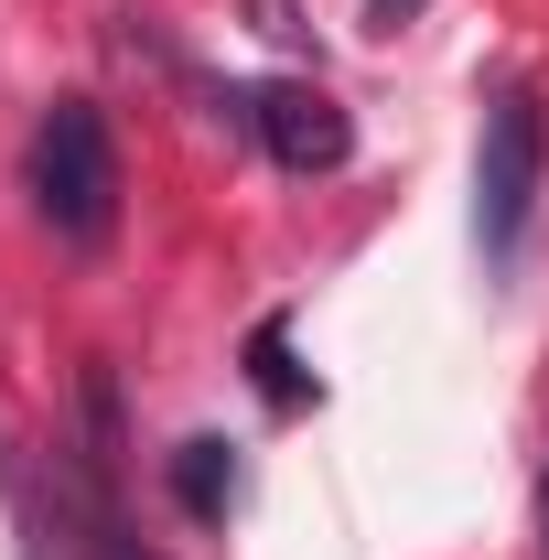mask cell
I'll return each mask as SVG.
<instances>
[{
	"label": "cell",
	"instance_id": "6da1fadb",
	"mask_svg": "<svg viewBox=\"0 0 549 560\" xmlns=\"http://www.w3.org/2000/svg\"><path fill=\"white\" fill-rule=\"evenodd\" d=\"M22 184H33V215H44L66 248H108V226H119V151H108L97 97H55V108L33 119Z\"/></svg>",
	"mask_w": 549,
	"mask_h": 560
},
{
	"label": "cell",
	"instance_id": "7a4b0ae2",
	"mask_svg": "<svg viewBox=\"0 0 549 560\" xmlns=\"http://www.w3.org/2000/svg\"><path fill=\"white\" fill-rule=\"evenodd\" d=\"M539 184H549V97H539V86H495L484 140H475V237H484L495 270L528 248Z\"/></svg>",
	"mask_w": 549,
	"mask_h": 560
},
{
	"label": "cell",
	"instance_id": "3957f363",
	"mask_svg": "<svg viewBox=\"0 0 549 560\" xmlns=\"http://www.w3.org/2000/svg\"><path fill=\"white\" fill-rule=\"evenodd\" d=\"M248 130L270 140L280 173H344V151H355V119H344L335 86H313V75H280L248 97Z\"/></svg>",
	"mask_w": 549,
	"mask_h": 560
},
{
	"label": "cell",
	"instance_id": "277c9868",
	"mask_svg": "<svg viewBox=\"0 0 549 560\" xmlns=\"http://www.w3.org/2000/svg\"><path fill=\"white\" fill-rule=\"evenodd\" d=\"M173 495H184V517H195V528H215V517L237 506V453H226L215 431H195V442L173 453Z\"/></svg>",
	"mask_w": 549,
	"mask_h": 560
},
{
	"label": "cell",
	"instance_id": "5b68a950",
	"mask_svg": "<svg viewBox=\"0 0 549 560\" xmlns=\"http://www.w3.org/2000/svg\"><path fill=\"white\" fill-rule=\"evenodd\" d=\"M248 377H259L270 410H302V399H313V377L291 366V324H259V335H248Z\"/></svg>",
	"mask_w": 549,
	"mask_h": 560
},
{
	"label": "cell",
	"instance_id": "8992f818",
	"mask_svg": "<svg viewBox=\"0 0 549 560\" xmlns=\"http://www.w3.org/2000/svg\"><path fill=\"white\" fill-rule=\"evenodd\" d=\"M410 11H420V0H366V33H399Z\"/></svg>",
	"mask_w": 549,
	"mask_h": 560
},
{
	"label": "cell",
	"instance_id": "52a82bcc",
	"mask_svg": "<svg viewBox=\"0 0 549 560\" xmlns=\"http://www.w3.org/2000/svg\"><path fill=\"white\" fill-rule=\"evenodd\" d=\"M97 560H151V550H140V539H119V528H108V550H97Z\"/></svg>",
	"mask_w": 549,
	"mask_h": 560
}]
</instances>
